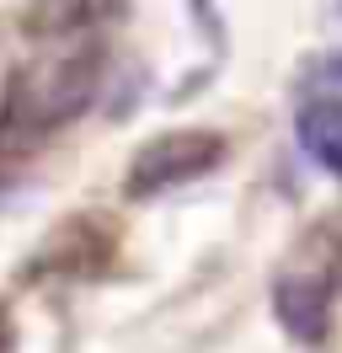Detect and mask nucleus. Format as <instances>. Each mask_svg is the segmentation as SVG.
I'll return each mask as SVG.
<instances>
[{
  "label": "nucleus",
  "mask_w": 342,
  "mask_h": 353,
  "mask_svg": "<svg viewBox=\"0 0 342 353\" xmlns=\"http://www.w3.org/2000/svg\"><path fill=\"white\" fill-rule=\"evenodd\" d=\"M219 161H225V139L209 134V129L155 134V139L139 145V155L128 161L123 193H128V199H155V193H166V188H182V182L209 176Z\"/></svg>",
  "instance_id": "f03ea898"
},
{
  "label": "nucleus",
  "mask_w": 342,
  "mask_h": 353,
  "mask_svg": "<svg viewBox=\"0 0 342 353\" xmlns=\"http://www.w3.org/2000/svg\"><path fill=\"white\" fill-rule=\"evenodd\" d=\"M332 279H337V289H342V230H337V263H332Z\"/></svg>",
  "instance_id": "39448f33"
},
{
  "label": "nucleus",
  "mask_w": 342,
  "mask_h": 353,
  "mask_svg": "<svg viewBox=\"0 0 342 353\" xmlns=\"http://www.w3.org/2000/svg\"><path fill=\"white\" fill-rule=\"evenodd\" d=\"M273 310L294 343H321L326 327H332V289L316 273H289L273 289Z\"/></svg>",
  "instance_id": "7ed1b4c3"
},
{
  "label": "nucleus",
  "mask_w": 342,
  "mask_h": 353,
  "mask_svg": "<svg viewBox=\"0 0 342 353\" xmlns=\"http://www.w3.org/2000/svg\"><path fill=\"white\" fill-rule=\"evenodd\" d=\"M97 81H102V43H91V38L21 65L6 86V102H0V139L32 145L43 134L64 129L70 118H81L91 108Z\"/></svg>",
  "instance_id": "f257e3e1"
},
{
  "label": "nucleus",
  "mask_w": 342,
  "mask_h": 353,
  "mask_svg": "<svg viewBox=\"0 0 342 353\" xmlns=\"http://www.w3.org/2000/svg\"><path fill=\"white\" fill-rule=\"evenodd\" d=\"M294 134H299V150L342 182V97H310L299 108Z\"/></svg>",
  "instance_id": "20e7f679"
}]
</instances>
